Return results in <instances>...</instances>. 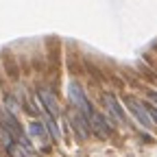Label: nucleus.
Instances as JSON below:
<instances>
[{
	"label": "nucleus",
	"mask_w": 157,
	"mask_h": 157,
	"mask_svg": "<svg viewBox=\"0 0 157 157\" xmlns=\"http://www.w3.org/2000/svg\"><path fill=\"white\" fill-rule=\"evenodd\" d=\"M146 111H148V116H151V120L157 124V107H146Z\"/></svg>",
	"instance_id": "9d476101"
},
{
	"label": "nucleus",
	"mask_w": 157,
	"mask_h": 157,
	"mask_svg": "<svg viewBox=\"0 0 157 157\" xmlns=\"http://www.w3.org/2000/svg\"><path fill=\"white\" fill-rule=\"evenodd\" d=\"M87 122H90V129H94L101 137H107V135L111 133V127L107 124V120H105L98 111H92V116L87 118Z\"/></svg>",
	"instance_id": "39448f33"
},
{
	"label": "nucleus",
	"mask_w": 157,
	"mask_h": 157,
	"mask_svg": "<svg viewBox=\"0 0 157 157\" xmlns=\"http://www.w3.org/2000/svg\"><path fill=\"white\" fill-rule=\"evenodd\" d=\"M37 96H39V101H42V105H44L46 113H48V116H52V118H57V116H59V105H57L55 94H52L48 87H42Z\"/></svg>",
	"instance_id": "20e7f679"
},
{
	"label": "nucleus",
	"mask_w": 157,
	"mask_h": 157,
	"mask_svg": "<svg viewBox=\"0 0 157 157\" xmlns=\"http://www.w3.org/2000/svg\"><path fill=\"white\" fill-rule=\"evenodd\" d=\"M70 122L74 124L78 137H87V135H90V122H87V118H85L81 111H78V113H72V116H70Z\"/></svg>",
	"instance_id": "0eeeda50"
},
{
	"label": "nucleus",
	"mask_w": 157,
	"mask_h": 157,
	"mask_svg": "<svg viewBox=\"0 0 157 157\" xmlns=\"http://www.w3.org/2000/svg\"><path fill=\"white\" fill-rule=\"evenodd\" d=\"M103 101H105V105H107V109L111 111V116L116 118L120 124H127V116H124V109L120 107V103L116 101V96L113 94H105L103 96Z\"/></svg>",
	"instance_id": "423d86ee"
},
{
	"label": "nucleus",
	"mask_w": 157,
	"mask_h": 157,
	"mask_svg": "<svg viewBox=\"0 0 157 157\" xmlns=\"http://www.w3.org/2000/svg\"><path fill=\"white\" fill-rule=\"evenodd\" d=\"M148 98H151L153 105H157V92H148Z\"/></svg>",
	"instance_id": "9b49d317"
},
{
	"label": "nucleus",
	"mask_w": 157,
	"mask_h": 157,
	"mask_svg": "<svg viewBox=\"0 0 157 157\" xmlns=\"http://www.w3.org/2000/svg\"><path fill=\"white\" fill-rule=\"evenodd\" d=\"M124 103H127L129 111H131V113H133V116L137 118V122H140V124H142L144 129H151V127H153V120H151V116H148L146 107H144V105H142L140 101H135V98H131V96H129Z\"/></svg>",
	"instance_id": "7ed1b4c3"
},
{
	"label": "nucleus",
	"mask_w": 157,
	"mask_h": 157,
	"mask_svg": "<svg viewBox=\"0 0 157 157\" xmlns=\"http://www.w3.org/2000/svg\"><path fill=\"white\" fill-rule=\"evenodd\" d=\"M0 124L5 127V131L9 133V135H13L15 140L22 144L24 148H29L31 144H29V140H26V135L22 133V127H20V122H17V118L9 111V109H5V107H0Z\"/></svg>",
	"instance_id": "f257e3e1"
},
{
	"label": "nucleus",
	"mask_w": 157,
	"mask_h": 157,
	"mask_svg": "<svg viewBox=\"0 0 157 157\" xmlns=\"http://www.w3.org/2000/svg\"><path fill=\"white\" fill-rule=\"evenodd\" d=\"M68 96H70V101H72V105L81 111L85 118H90L92 116V105H90V101H87V96H85V92H83V87L78 85L76 81H72L70 83V87H68Z\"/></svg>",
	"instance_id": "f03ea898"
},
{
	"label": "nucleus",
	"mask_w": 157,
	"mask_h": 157,
	"mask_svg": "<svg viewBox=\"0 0 157 157\" xmlns=\"http://www.w3.org/2000/svg\"><path fill=\"white\" fill-rule=\"evenodd\" d=\"M29 133L35 137V140H46V137H48L46 127H44L42 122H31V124H29Z\"/></svg>",
	"instance_id": "6e6552de"
},
{
	"label": "nucleus",
	"mask_w": 157,
	"mask_h": 157,
	"mask_svg": "<svg viewBox=\"0 0 157 157\" xmlns=\"http://www.w3.org/2000/svg\"><path fill=\"white\" fill-rule=\"evenodd\" d=\"M7 109H9V111H11L13 116L17 113V101H15L13 96H7Z\"/></svg>",
	"instance_id": "1a4fd4ad"
}]
</instances>
